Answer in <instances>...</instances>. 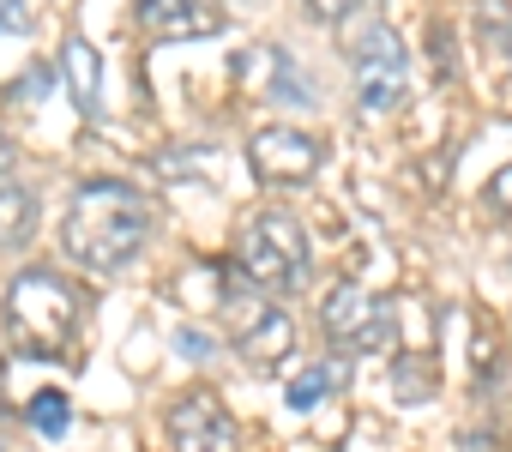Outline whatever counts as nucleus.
<instances>
[{
	"mask_svg": "<svg viewBox=\"0 0 512 452\" xmlns=\"http://www.w3.org/2000/svg\"><path fill=\"white\" fill-rule=\"evenodd\" d=\"M133 19L163 37V43H181V37H211L217 31V13H205L199 0H133Z\"/></svg>",
	"mask_w": 512,
	"mask_h": 452,
	"instance_id": "nucleus-8",
	"label": "nucleus"
},
{
	"mask_svg": "<svg viewBox=\"0 0 512 452\" xmlns=\"http://www.w3.org/2000/svg\"><path fill=\"white\" fill-rule=\"evenodd\" d=\"M61 73H67V85H73V109H79L85 121L103 115V61H97V49H91L85 37H67Z\"/></svg>",
	"mask_w": 512,
	"mask_h": 452,
	"instance_id": "nucleus-9",
	"label": "nucleus"
},
{
	"mask_svg": "<svg viewBox=\"0 0 512 452\" xmlns=\"http://www.w3.org/2000/svg\"><path fill=\"white\" fill-rule=\"evenodd\" d=\"M488 205H512V163L488 181Z\"/></svg>",
	"mask_w": 512,
	"mask_h": 452,
	"instance_id": "nucleus-18",
	"label": "nucleus"
},
{
	"mask_svg": "<svg viewBox=\"0 0 512 452\" xmlns=\"http://www.w3.org/2000/svg\"><path fill=\"white\" fill-rule=\"evenodd\" d=\"M67 422H73L67 392H55V386H49V392H37V398H31V428H37L43 440H61V434H67Z\"/></svg>",
	"mask_w": 512,
	"mask_h": 452,
	"instance_id": "nucleus-12",
	"label": "nucleus"
},
{
	"mask_svg": "<svg viewBox=\"0 0 512 452\" xmlns=\"http://www.w3.org/2000/svg\"><path fill=\"white\" fill-rule=\"evenodd\" d=\"M7 332L25 356L61 362L73 332H79V296L67 290L61 272H19L7 290Z\"/></svg>",
	"mask_w": 512,
	"mask_h": 452,
	"instance_id": "nucleus-2",
	"label": "nucleus"
},
{
	"mask_svg": "<svg viewBox=\"0 0 512 452\" xmlns=\"http://www.w3.org/2000/svg\"><path fill=\"white\" fill-rule=\"evenodd\" d=\"M320 332L338 344V350H380L392 338V314L374 290L362 284H332L326 290V308H320Z\"/></svg>",
	"mask_w": 512,
	"mask_h": 452,
	"instance_id": "nucleus-6",
	"label": "nucleus"
},
{
	"mask_svg": "<svg viewBox=\"0 0 512 452\" xmlns=\"http://www.w3.org/2000/svg\"><path fill=\"white\" fill-rule=\"evenodd\" d=\"M290 344H296V326H290V314L272 302L260 320H253L247 332H235V350L253 362V368H272L278 356H290Z\"/></svg>",
	"mask_w": 512,
	"mask_h": 452,
	"instance_id": "nucleus-10",
	"label": "nucleus"
},
{
	"mask_svg": "<svg viewBox=\"0 0 512 452\" xmlns=\"http://www.w3.org/2000/svg\"><path fill=\"white\" fill-rule=\"evenodd\" d=\"M49 85H55V67H31V73L13 85V97H49Z\"/></svg>",
	"mask_w": 512,
	"mask_h": 452,
	"instance_id": "nucleus-17",
	"label": "nucleus"
},
{
	"mask_svg": "<svg viewBox=\"0 0 512 452\" xmlns=\"http://www.w3.org/2000/svg\"><path fill=\"white\" fill-rule=\"evenodd\" d=\"M235 266L266 296H296L308 284V236H302L296 211H260V217H253L241 230Z\"/></svg>",
	"mask_w": 512,
	"mask_h": 452,
	"instance_id": "nucleus-3",
	"label": "nucleus"
},
{
	"mask_svg": "<svg viewBox=\"0 0 512 452\" xmlns=\"http://www.w3.org/2000/svg\"><path fill=\"white\" fill-rule=\"evenodd\" d=\"M151 242V199L127 181H85L61 217V248L85 272H121Z\"/></svg>",
	"mask_w": 512,
	"mask_h": 452,
	"instance_id": "nucleus-1",
	"label": "nucleus"
},
{
	"mask_svg": "<svg viewBox=\"0 0 512 452\" xmlns=\"http://www.w3.org/2000/svg\"><path fill=\"white\" fill-rule=\"evenodd\" d=\"M169 452H235V422L217 392H181L169 404Z\"/></svg>",
	"mask_w": 512,
	"mask_h": 452,
	"instance_id": "nucleus-7",
	"label": "nucleus"
},
{
	"mask_svg": "<svg viewBox=\"0 0 512 452\" xmlns=\"http://www.w3.org/2000/svg\"><path fill=\"white\" fill-rule=\"evenodd\" d=\"M0 452H7V446H0Z\"/></svg>",
	"mask_w": 512,
	"mask_h": 452,
	"instance_id": "nucleus-21",
	"label": "nucleus"
},
{
	"mask_svg": "<svg viewBox=\"0 0 512 452\" xmlns=\"http://www.w3.org/2000/svg\"><path fill=\"white\" fill-rule=\"evenodd\" d=\"M350 85H356V103L362 115H386L404 103L410 91V49L392 25H368L356 43H350Z\"/></svg>",
	"mask_w": 512,
	"mask_h": 452,
	"instance_id": "nucleus-4",
	"label": "nucleus"
},
{
	"mask_svg": "<svg viewBox=\"0 0 512 452\" xmlns=\"http://www.w3.org/2000/svg\"><path fill=\"white\" fill-rule=\"evenodd\" d=\"M476 332H482V350H476V380L488 386V380H500V338H494V326L476 314Z\"/></svg>",
	"mask_w": 512,
	"mask_h": 452,
	"instance_id": "nucleus-14",
	"label": "nucleus"
},
{
	"mask_svg": "<svg viewBox=\"0 0 512 452\" xmlns=\"http://www.w3.org/2000/svg\"><path fill=\"white\" fill-rule=\"evenodd\" d=\"M37 230V199L19 187V181H0V242H25Z\"/></svg>",
	"mask_w": 512,
	"mask_h": 452,
	"instance_id": "nucleus-11",
	"label": "nucleus"
},
{
	"mask_svg": "<svg viewBox=\"0 0 512 452\" xmlns=\"http://www.w3.org/2000/svg\"><path fill=\"white\" fill-rule=\"evenodd\" d=\"M362 7V0H308V13L320 19V25H338V19H350Z\"/></svg>",
	"mask_w": 512,
	"mask_h": 452,
	"instance_id": "nucleus-16",
	"label": "nucleus"
},
{
	"mask_svg": "<svg viewBox=\"0 0 512 452\" xmlns=\"http://www.w3.org/2000/svg\"><path fill=\"white\" fill-rule=\"evenodd\" d=\"M175 350H187V356H205V338H199V332H181V338H175Z\"/></svg>",
	"mask_w": 512,
	"mask_h": 452,
	"instance_id": "nucleus-19",
	"label": "nucleus"
},
{
	"mask_svg": "<svg viewBox=\"0 0 512 452\" xmlns=\"http://www.w3.org/2000/svg\"><path fill=\"white\" fill-rule=\"evenodd\" d=\"M247 163H253V175H260V181L302 187V181H314V175H320L326 145H320L314 133H302V127L278 121V127H260V133L247 139Z\"/></svg>",
	"mask_w": 512,
	"mask_h": 452,
	"instance_id": "nucleus-5",
	"label": "nucleus"
},
{
	"mask_svg": "<svg viewBox=\"0 0 512 452\" xmlns=\"http://www.w3.org/2000/svg\"><path fill=\"white\" fill-rule=\"evenodd\" d=\"M0 31H7V37L31 31V7H25V0H0Z\"/></svg>",
	"mask_w": 512,
	"mask_h": 452,
	"instance_id": "nucleus-15",
	"label": "nucleus"
},
{
	"mask_svg": "<svg viewBox=\"0 0 512 452\" xmlns=\"http://www.w3.org/2000/svg\"><path fill=\"white\" fill-rule=\"evenodd\" d=\"M7 175H13V139L0 133V181H7Z\"/></svg>",
	"mask_w": 512,
	"mask_h": 452,
	"instance_id": "nucleus-20",
	"label": "nucleus"
},
{
	"mask_svg": "<svg viewBox=\"0 0 512 452\" xmlns=\"http://www.w3.org/2000/svg\"><path fill=\"white\" fill-rule=\"evenodd\" d=\"M338 380H344V374H338V368H326V362L302 368V374L290 380V410H314V404H320V398H326Z\"/></svg>",
	"mask_w": 512,
	"mask_h": 452,
	"instance_id": "nucleus-13",
	"label": "nucleus"
}]
</instances>
